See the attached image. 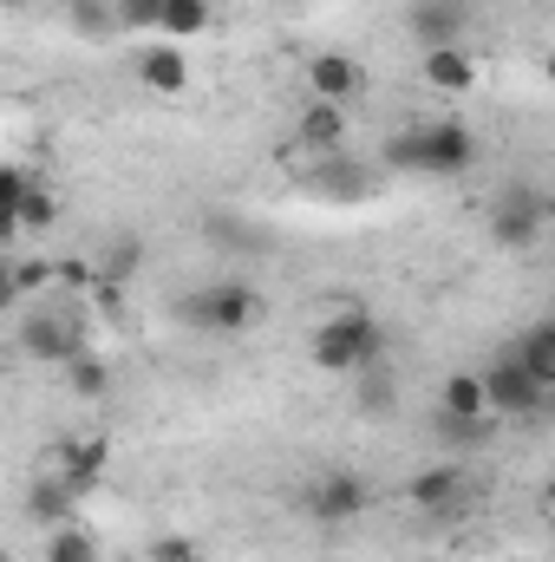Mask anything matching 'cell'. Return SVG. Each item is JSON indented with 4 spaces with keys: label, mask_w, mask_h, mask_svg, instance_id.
Returning <instances> with one entry per match:
<instances>
[{
    "label": "cell",
    "mask_w": 555,
    "mask_h": 562,
    "mask_svg": "<svg viewBox=\"0 0 555 562\" xmlns=\"http://www.w3.org/2000/svg\"><path fill=\"white\" fill-rule=\"evenodd\" d=\"M380 164L399 170V177H431V183L471 177V164H477V132H471L464 119H418V125H406V132L386 138Z\"/></svg>",
    "instance_id": "1"
},
{
    "label": "cell",
    "mask_w": 555,
    "mask_h": 562,
    "mask_svg": "<svg viewBox=\"0 0 555 562\" xmlns=\"http://www.w3.org/2000/svg\"><path fill=\"white\" fill-rule=\"evenodd\" d=\"M177 321H183L190 334H203V340H242V334L262 321V288L242 281V276L203 281L196 294L177 301Z\"/></svg>",
    "instance_id": "2"
},
{
    "label": "cell",
    "mask_w": 555,
    "mask_h": 562,
    "mask_svg": "<svg viewBox=\"0 0 555 562\" xmlns=\"http://www.w3.org/2000/svg\"><path fill=\"white\" fill-rule=\"evenodd\" d=\"M307 353H314V367H320V373L353 380V373L380 367V353H386V327H380L366 307H340V314H327V321L314 327Z\"/></svg>",
    "instance_id": "3"
},
{
    "label": "cell",
    "mask_w": 555,
    "mask_h": 562,
    "mask_svg": "<svg viewBox=\"0 0 555 562\" xmlns=\"http://www.w3.org/2000/svg\"><path fill=\"white\" fill-rule=\"evenodd\" d=\"M543 236H550V196H543V183L510 177L490 196V243L497 249H536Z\"/></svg>",
    "instance_id": "4"
},
{
    "label": "cell",
    "mask_w": 555,
    "mask_h": 562,
    "mask_svg": "<svg viewBox=\"0 0 555 562\" xmlns=\"http://www.w3.org/2000/svg\"><path fill=\"white\" fill-rule=\"evenodd\" d=\"M13 340H20V353H26L33 367H66L72 353H86V347H92L86 314H72V307H26Z\"/></svg>",
    "instance_id": "5"
},
{
    "label": "cell",
    "mask_w": 555,
    "mask_h": 562,
    "mask_svg": "<svg viewBox=\"0 0 555 562\" xmlns=\"http://www.w3.org/2000/svg\"><path fill=\"white\" fill-rule=\"evenodd\" d=\"M477 380H484V413L490 419H536V413H550V386H536L517 367V353H497Z\"/></svg>",
    "instance_id": "6"
},
{
    "label": "cell",
    "mask_w": 555,
    "mask_h": 562,
    "mask_svg": "<svg viewBox=\"0 0 555 562\" xmlns=\"http://www.w3.org/2000/svg\"><path fill=\"white\" fill-rule=\"evenodd\" d=\"M307 517L314 524H327V530H340V524H353L366 504H373V484L360 477V471H320L314 484H307Z\"/></svg>",
    "instance_id": "7"
},
{
    "label": "cell",
    "mask_w": 555,
    "mask_h": 562,
    "mask_svg": "<svg viewBox=\"0 0 555 562\" xmlns=\"http://www.w3.org/2000/svg\"><path fill=\"white\" fill-rule=\"evenodd\" d=\"M406 504H412L418 517H457L464 504H471V471L464 464H424L412 484H406Z\"/></svg>",
    "instance_id": "8"
},
{
    "label": "cell",
    "mask_w": 555,
    "mask_h": 562,
    "mask_svg": "<svg viewBox=\"0 0 555 562\" xmlns=\"http://www.w3.org/2000/svg\"><path fill=\"white\" fill-rule=\"evenodd\" d=\"M301 79H307V92H314V99H333V105H353V99L366 92V66H360L353 53H340V46L314 53Z\"/></svg>",
    "instance_id": "9"
},
{
    "label": "cell",
    "mask_w": 555,
    "mask_h": 562,
    "mask_svg": "<svg viewBox=\"0 0 555 562\" xmlns=\"http://www.w3.org/2000/svg\"><path fill=\"white\" fill-rule=\"evenodd\" d=\"M105 458H112V445H105V438L53 445V477H59L72 497H92V491H99V477H105Z\"/></svg>",
    "instance_id": "10"
},
{
    "label": "cell",
    "mask_w": 555,
    "mask_h": 562,
    "mask_svg": "<svg viewBox=\"0 0 555 562\" xmlns=\"http://www.w3.org/2000/svg\"><path fill=\"white\" fill-rule=\"evenodd\" d=\"M294 138L307 144L314 157H333V150H347V138H353V125H347V105H333V99H307V105H301V119H294Z\"/></svg>",
    "instance_id": "11"
},
{
    "label": "cell",
    "mask_w": 555,
    "mask_h": 562,
    "mask_svg": "<svg viewBox=\"0 0 555 562\" xmlns=\"http://www.w3.org/2000/svg\"><path fill=\"white\" fill-rule=\"evenodd\" d=\"M406 26H412V40L431 53V46H464V0H412V13H406Z\"/></svg>",
    "instance_id": "12"
},
{
    "label": "cell",
    "mask_w": 555,
    "mask_h": 562,
    "mask_svg": "<svg viewBox=\"0 0 555 562\" xmlns=\"http://www.w3.org/2000/svg\"><path fill=\"white\" fill-rule=\"evenodd\" d=\"M138 86L163 92V99L190 92V53H183L177 40H163V46H144V53H138Z\"/></svg>",
    "instance_id": "13"
},
{
    "label": "cell",
    "mask_w": 555,
    "mask_h": 562,
    "mask_svg": "<svg viewBox=\"0 0 555 562\" xmlns=\"http://www.w3.org/2000/svg\"><path fill=\"white\" fill-rule=\"evenodd\" d=\"M418 79L431 86V92H471L477 86V59H471V46H431L424 53V66H418Z\"/></svg>",
    "instance_id": "14"
},
{
    "label": "cell",
    "mask_w": 555,
    "mask_h": 562,
    "mask_svg": "<svg viewBox=\"0 0 555 562\" xmlns=\"http://www.w3.org/2000/svg\"><path fill=\"white\" fill-rule=\"evenodd\" d=\"M20 510H26V524H39V530H59V524H72L79 497H72L59 477H33V484H26V497H20Z\"/></svg>",
    "instance_id": "15"
},
{
    "label": "cell",
    "mask_w": 555,
    "mask_h": 562,
    "mask_svg": "<svg viewBox=\"0 0 555 562\" xmlns=\"http://www.w3.org/2000/svg\"><path fill=\"white\" fill-rule=\"evenodd\" d=\"M510 353H517V367H523L536 386H550L555 393V321H530V327L517 334Z\"/></svg>",
    "instance_id": "16"
},
{
    "label": "cell",
    "mask_w": 555,
    "mask_h": 562,
    "mask_svg": "<svg viewBox=\"0 0 555 562\" xmlns=\"http://www.w3.org/2000/svg\"><path fill=\"white\" fill-rule=\"evenodd\" d=\"M138 269H144V236H112V243H105V256L92 262V281L112 294V288H125Z\"/></svg>",
    "instance_id": "17"
},
{
    "label": "cell",
    "mask_w": 555,
    "mask_h": 562,
    "mask_svg": "<svg viewBox=\"0 0 555 562\" xmlns=\"http://www.w3.org/2000/svg\"><path fill=\"white\" fill-rule=\"evenodd\" d=\"M438 419H490L484 413V380L477 373H451L438 386Z\"/></svg>",
    "instance_id": "18"
},
{
    "label": "cell",
    "mask_w": 555,
    "mask_h": 562,
    "mask_svg": "<svg viewBox=\"0 0 555 562\" xmlns=\"http://www.w3.org/2000/svg\"><path fill=\"white\" fill-rule=\"evenodd\" d=\"M320 190H327V196H366V190H373V170H366L360 157L333 150V157H320Z\"/></svg>",
    "instance_id": "19"
},
{
    "label": "cell",
    "mask_w": 555,
    "mask_h": 562,
    "mask_svg": "<svg viewBox=\"0 0 555 562\" xmlns=\"http://www.w3.org/2000/svg\"><path fill=\"white\" fill-rule=\"evenodd\" d=\"M13 216H20V236H46V229L59 223V196H53V190H46L39 177H26V190H20Z\"/></svg>",
    "instance_id": "20"
},
{
    "label": "cell",
    "mask_w": 555,
    "mask_h": 562,
    "mask_svg": "<svg viewBox=\"0 0 555 562\" xmlns=\"http://www.w3.org/2000/svg\"><path fill=\"white\" fill-rule=\"evenodd\" d=\"M209 20H216V7H209V0H163V13H157V33H170V40L183 46V40L209 33Z\"/></svg>",
    "instance_id": "21"
},
{
    "label": "cell",
    "mask_w": 555,
    "mask_h": 562,
    "mask_svg": "<svg viewBox=\"0 0 555 562\" xmlns=\"http://www.w3.org/2000/svg\"><path fill=\"white\" fill-rule=\"evenodd\" d=\"M59 373H66V386H72L79 400H105V393H112V367H105V353H92V347L72 353Z\"/></svg>",
    "instance_id": "22"
},
{
    "label": "cell",
    "mask_w": 555,
    "mask_h": 562,
    "mask_svg": "<svg viewBox=\"0 0 555 562\" xmlns=\"http://www.w3.org/2000/svg\"><path fill=\"white\" fill-rule=\"evenodd\" d=\"M46 562H105V550L86 524H59V530H46Z\"/></svg>",
    "instance_id": "23"
},
{
    "label": "cell",
    "mask_w": 555,
    "mask_h": 562,
    "mask_svg": "<svg viewBox=\"0 0 555 562\" xmlns=\"http://www.w3.org/2000/svg\"><path fill=\"white\" fill-rule=\"evenodd\" d=\"M157 13H163V0H112V20L132 33H157Z\"/></svg>",
    "instance_id": "24"
},
{
    "label": "cell",
    "mask_w": 555,
    "mask_h": 562,
    "mask_svg": "<svg viewBox=\"0 0 555 562\" xmlns=\"http://www.w3.org/2000/svg\"><path fill=\"white\" fill-rule=\"evenodd\" d=\"M72 26H79V33H92V40L118 33V20H112V0H86V7H72Z\"/></svg>",
    "instance_id": "25"
},
{
    "label": "cell",
    "mask_w": 555,
    "mask_h": 562,
    "mask_svg": "<svg viewBox=\"0 0 555 562\" xmlns=\"http://www.w3.org/2000/svg\"><path fill=\"white\" fill-rule=\"evenodd\" d=\"M144 557L150 562H203V543H196V537H157Z\"/></svg>",
    "instance_id": "26"
},
{
    "label": "cell",
    "mask_w": 555,
    "mask_h": 562,
    "mask_svg": "<svg viewBox=\"0 0 555 562\" xmlns=\"http://www.w3.org/2000/svg\"><path fill=\"white\" fill-rule=\"evenodd\" d=\"M13 281H20V294H33L53 281V262H13Z\"/></svg>",
    "instance_id": "27"
},
{
    "label": "cell",
    "mask_w": 555,
    "mask_h": 562,
    "mask_svg": "<svg viewBox=\"0 0 555 562\" xmlns=\"http://www.w3.org/2000/svg\"><path fill=\"white\" fill-rule=\"evenodd\" d=\"M20 190H26V170L0 164V210H13V203H20Z\"/></svg>",
    "instance_id": "28"
},
{
    "label": "cell",
    "mask_w": 555,
    "mask_h": 562,
    "mask_svg": "<svg viewBox=\"0 0 555 562\" xmlns=\"http://www.w3.org/2000/svg\"><path fill=\"white\" fill-rule=\"evenodd\" d=\"M20 301V281H13V262L0 256V307H13Z\"/></svg>",
    "instance_id": "29"
},
{
    "label": "cell",
    "mask_w": 555,
    "mask_h": 562,
    "mask_svg": "<svg viewBox=\"0 0 555 562\" xmlns=\"http://www.w3.org/2000/svg\"><path fill=\"white\" fill-rule=\"evenodd\" d=\"M0 7H33V0H0Z\"/></svg>",
    "instance_id": "30"
},
{
    "label": "cell",
    "mask_w": 555,
    "mask_h": 562,
    "mask_svg": "<svg viewBox=\"0 0 555 562\" xmlns=\"http://www.w3.org/2000/svg\"><path fill=\"white\" fill-rule=\"evenodd\" d=\"M66 7H86V0H66Z\"/></svg>",
    "instance_id": "31"
}]
</instances>
